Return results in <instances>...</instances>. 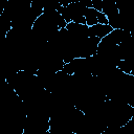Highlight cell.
I'll list each match as a JSON object with an SVG mask.
<instances>
[{"mask_svg": "<svg viewBox=\"0 0 134 134\" xmlns=\"http://www.w3.org/2000/svg\"><path fill=\"white\" fill-rule=\"evenodd\" d=\"M112 31V28L108 24H95L88 27V37L103 39Z\"/></svg>", "mask_w": 134, "mask_h": 134, "instance_id": "cell-1", "label": "cell"}]
</instances>
